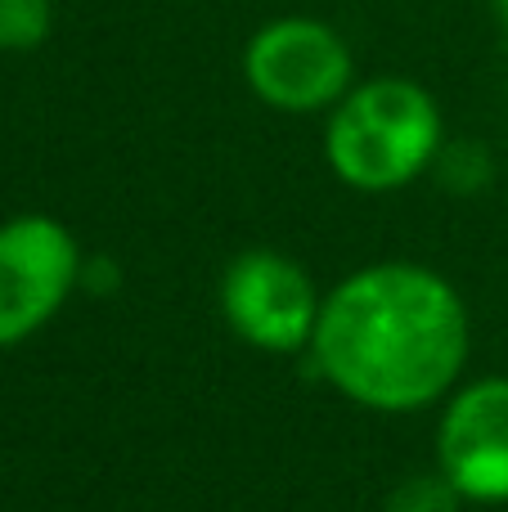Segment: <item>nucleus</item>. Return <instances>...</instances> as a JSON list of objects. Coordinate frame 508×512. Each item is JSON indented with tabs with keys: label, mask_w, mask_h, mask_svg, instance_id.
<instances>
[{
	"label": "nucleus",
	"mask_w": 508,
	"mask_h": 512,
	"mask_svg": "<svg viewBox=\"0 0 508 512\" xmlns=\"http://www.w3.org/2000/svg\"><path fill=\"white\" fill-rule=\"evenodd\" d=\"M315 373L378 414L441 400L468 364V306L419 261H378L324 297L311 337Z\"/></svg>",
	"instance_id": "nucleus-1"
},
{
	"label": "nucleus",
	"mask_w": 508,
	"mask_h": 512,
	"mask_svg": "<svg viewBox=\"0 0 508 512\" xmlns=\"http://www.w3.org/2000/svg\"><path fill=\"white\" fill-rule=\"evenodd\" d=\"M441 135L446 126L428 86L410 77H369L329 108L324 158L347 189L392 194L437 162Z\"/></svg>",
	"instance_id": "nucleus-2"
},
{
	"label": "nucleus",
	"mask_w": 508,
	"mask_h": 512,
	"mask_svg": "<svg viewBox=\"0 0 508 512\" xmlns=\"http://www.w3.org/2000/svg\"><path fill=\"white\" fill-rule=\"evenodd\" d=\"M243 81L275 113H329L356 86V59L324 18L279 14L243 45Z\"/></svg>",
	"instance_id": "nucleus-3"
},
{
	"label": "nucleus",
	"mask_w": 508,
	"mask_h": 512,
	"mask_svg": "<svg viewBox=\"0 0 508 512\" xmlns=\"http://www.w3.org/2000/svg\"><path fill=\"white\" fill-rule=\"evenodd\" d=\"M324 297L315 292V279L275 248L239 252L221 274V315L248 346L270 355L311 351L315 324H320Z\"/></svg>",
	"instance_id": "nucleus-4"
},
{
	"label": "nucleus",
	"mask_w": 508,
	"mask_h": 512,
	"mask_svg": "<svg viewBox=\"0 0 508 512\" xmlns=\"http://www.w3.org/2000/svg\"><path fill=\"white\" fill-rule=\"evenodd\" d=\"M81 248L54 216L0 221V351L41 333L81 283Z\"/></svg>",
	"instance_id": "nucleus-5"
},
{
	"label": "nucleus",
	"mask_w": 508,
	"mask_h": 512,
	"mask_svg": "<svg viewBox=\"0 0 508 512\" xmlns=\"http://www.w3.org/2000/svg\"><path fill=\"white\" fill-rule=\"evenodd\" d=\"M437 468L468 504H508V378H477L450 396Z\"/></svg>",
	"instance_id": "nucleus-6"
},
{
	"label": "nucleus",
	"mask_w": 508,
	"mask_h": 512,
	"mask_svg": "<svg viewBox=\"0 0 508 512\" xmlns=\"http://www.w3.org/2000/svg\"><path fill=\"white\" fill-rule=\"evenodd\" d=\"M54 32V5L50 0H0V50L27 54L45 45Z\"/></svg>",
	"instance_id": "nucleus-7"
},
{
	"label": "nucleus",
	"mask_w": 508,
	"mask_h": 512,
	"mask_svg": "<svg viewBox=\"0 0 508 512\" xmlns=\"http://www.w3.org/2000/svg\"><path fill=\"white\" fill-rule=\"evenodd\" d=\"M468 499L455 490V481L446 472H414L387 495L383 512H464Z\"/></svg>",
	"instance_id": "nucleus-8"
},
{
	"label": "nucleus",
	"mask_w": 508,
	"mask_h": 512,
	"mask_svg": "<svg viewBox=\"0 0 508 512\" xmlns=\"http://www.w3.org/2000/svg\"><path fill=\"white\" fill-rule=\"evenodd\" d=\"M491 9H495V18L508 27V0H491Z\"/></svg>",
	"instance_id": "nucleus-9"
}]
</instances>
